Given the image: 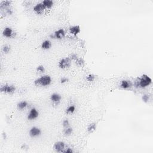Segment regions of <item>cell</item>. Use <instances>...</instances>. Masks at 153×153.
Here are the masks:
<instances>
[{"instance_id": "obj_22", "label": "cell", "mask_w": 153, "mask_h": 153, "mask_svg": "<svg viewBox=\"0 0 153 153\" xmlns=\"http://www.w3.org/2000/svg\"><path fill=\"white\" fill-rule=\"evenodd\" d=\"M95 79V76L93 74H89V76H87V78H86V80L88 81H93Z\"/></svg>"}, {"instance_id": "obj_15", "label": "cell", "mask_w": 153, "mask_h": 153, "mask_svg": "<svg viewBox=\"0 0 153 153\" xmlns=\"http://www.w3.org/2000/svg\"><path fill=\"white\" fill-rule=\"evenodd\" d=\"M11 4V1H3L0 4V8L1 10L6 9L10 7Z\"/></svg>"}, {"instance_id": "obj_3", "label": "cell", "mask_w": 153, "mask_h": 153, "mask_svg": "<svg viewBox=\"0 0 153 153\" xmlns=\"http://www.w3.org/2000/svg\"><path fill=\"white\" fill-rule=\"evenodd\" d=\"M71 59L69 57H66L62 59L59 62L58 65L62 69H67L71 66Z\"/></svg>"}, {"instance_id": "obj_4", "label": "cell", "mask_w": 153, "mask_h": 153, "mask_svg": "<svg viewBox=\"0 0 153 153\" xmlns=\"http://www.w3.org/2000/svg\"><path fill=\"white\" fill-rule=\"evenodd\" d=\"M1 92L5 93H14L16 90V87L15 86L12 84H4L1 87Z\"/></svg>"}, {"instance_id": "obj_18", "label": "cell", "mask_w": 153, "mask_h": 153, "mask_svg": "<svg viewBox=\"0 0 153 153\" xmlns=\"http://www.w3.org/2000/svg\"><path fill=\"white\" fill-rule=\"evenodd\" d=\"M75 111H76V107L74 105H72L66 108V114H73Z\"/></svg>"}, {"instance_id": "obj_5", "label": "cell", "mask_w": 153, "mask_h": 153, "mask_svg": "<svg viewBox=\"0 0 153 153\" xmlns=\"http://www.w3.org/2000/svg\"><path fill=\"white\" fill-rule=\"evenodd\" d=\"M65 36V31L63 29H60L59 30L56 31L53 34H52L50 35V37L53 39H62Z\"/></svg>"}, {"instance_id": "obj_7", "label": "cell", "mask_w": 153, "mask_h": 153, "mask_svg": "<svg viewBox=\"0 0 153 153\" xmlns=\"http://www.w3.org/2000/svg\"><path fill=\"white\" fill-rule=\"evenodd\" d=\"M29 136L31 138H36L41 134V130L37 127H32L29 130Z\"/></svg>"}, {"instance_id": "obj_17", "label": "cell", "mask_w": 153, "mask_h": 153, "mask_svg": "<svg viewBox=\"0 0 153 153\" xmlns=\"http://www.w3.org/2000/svg\"><path fill=\"white\" fill-rule=\"evenodd\" d=\"M46 8H50L53 5V1L52 0H44L42 2Z\"/></svg>"}, {"instance_id": "obj_26", "label": "cell", "mask_w": 153, "mask_h": 153, "mask_svg": "<svg viewBox=\"0 0 153 153\" xmlns=\"http://www.w3.org/2000/svg\"><path fill=\"white\" fill-rule=\"evenodd\" d=\"M142 99V100L144 102H148V101L149 100V96H148V95H143Z\"/></svg>"}, {"instance_id": "obj_20", "label": "cell", "mask_w": 153, "mask_h": 153, "mask_svg": "<svg viewBox=\"0 0 153 153\" xmlns=\"http://www.w3.org/2000/svg\"><path fill=\"white\" fill-rule=\"evenodd\" d=\"M73 129H72L71 127H66L64 130V134L66 136L71 135V134H72V133H73Z\"/></svg>"}, {"instance_id": "obj_29", "label": "cell", "mask_w": 153, "mask_h": 153, "mask_svg": "<svg viewBox=\"0 0 153 153\" xmlns=\"http://www.w3.org/2000/svg\"><path fill=\"white\" fill-rule=\"evenodd\" d=\"M63 153H73V150L71 149V148H66V149L65 150H64V151H63Z\"/></svg>"}, {"instance_id": "obj_13", "label": "cell", "mask_w": 153, "mask_h": 153, "mask_svg": "<svg viewBox=\"0 0 153 153\" xmlns=\"http://www.w3.org/2000/svg\"><path fill=\"white\" fill-rule=\"evenodd\" d=\"M62 99V96L59 93H53L50 96V100L55 103H59Z\"/></svg>"}, {"instance_id": "obj_11", "label": "cell", "mask_w": 153, "mask_h": 153, "mask_svg": "<svg viewBox=\"0 0 153 153\" xmlns=\"http://www.w3.org/2000/svg\"><path fill=\"white\" fill-rule=\"evenodd\" d=\"M120 87L124 89H128L131 88L132 86V84L131 82L129 80H123L120 83Z\"/></svg>"}, {"instance_id": "obj_14", "label": "cell", "mask_w": 153, "mask_h": 153, "mask_svg": "<svg viewBox=\"0 0 153 153\" xmlns=\"http://www.w3.org/2000/svg\"><path fill=\"white\" fill-rule=\"evenodd\" d=\"M52 47V42L49 40H46L41 44V49L43 50H48Z\"/></svg>"}, {"instance_id": "obj_8", "label": "cell", "mask_w": 153, "mask_h": 153, "mask_svg": "<svg viewBox=\"0 0 153 153\" xmlns=\"http://www.w3.org/2000/svg\"><path fill=\"white\" fill-rule=\"evenodd\" d=\"M38 115H39V113H38V110L35 108H32L28 115V119L29 120H34V119L38 118Z\"/></svg>"}, {"instance_id": "obj_21", "label": "cell", "mask_w": 153, "mask_h": 153, "mask_svg": "<svg viewBox=\"0 0 153 153\" xmlns=\"http://www.w3.org/2000/svg\"><path fill=\"white\" fill-rule=\"evenodd\" d=\"M37 71L38 73H43L45 72V68L44 67L43 65H39L38 66L37 68Z\"/></svg>"}, {"instance_id": "obj_25", "label": "cell", "mask_w": 153, "mask_h": 153, "mask_svg": "<svg viewBox=\"0 0 153 153\" xmlns=\"http://www.w3.org/2000/svg\"><path fill=\"white\" fill-rule=\"evenodd\" d=\"M62 124H63V126L64 127H65V128H66V127H69V120H68V119H66V120H63Z\"/></svg>"}, {"instance_id": "obj_28", "label": "cell", "mask_w": 153, "mask_h": 153, "mask_svg": "<svg viewBox=\"0 0 153 153\" xmlns=\"http://www.w3.org/2000/svg\"><path fill=\"white\" fill-rule=\"evenodd\" d=\"M69 57L70 58L71 60H74H74H76V59H78L77 56H76V55H75V54H72V55H71Z\"/></svg>"}, {"instance_id": "obj_23", "label": "cell", "mask_w": 153, "mask_h": 153, "mask_svg": "<svg viewBox=\"0 0 153 153\" xmlns=\"http://www.w3.org/2000/svg\"><path fill=\"white\" fill-rule=\"evenodd\" d=\"M84 61L83 59L80 58V59H77L76 60V64L78 65H80V66H82V65H84Z\"/></svg>"}, {"instance_id": "obj_9", "label": "cell", "mask_w": 153, "mask_h": 153, "mask_svg": "<svg viewBox=\"0 0 153 153\" xmlns=\"http://www.w3.org/2000/svg\"><path fill=\"white\" fill-rule=\"evenodd\" d=\"M2 35L7 38H12L15 35V33L12 28L7 27L4 29L3 32H2Z\"/></svg>"}, {"instance_id": "obj_12", "label": "cell", "mask_w": 153, "mask_h": 153, "mask_svg": "<svg viewBox=\"0 0 153 153\" xmlns=\"http://www.w3.org/2000/svg\"><path fill=\"white\" fill-rule=\"evenodd\" d=\"M69 30L71 34H72L74 35H76L77 34H78L80 32L81 29H80V26H78V25H76V26H73L70 27Z\"/></svg>"}, {"instance_id": "obj_16", "label": "cell", "mask_w": 153, "mask_h": 153, "mask_svg": "<svg viewBox=\"0 0 153 153\" xmlns=\"http://www.w3.org/2000/svg\"><path fill=\"white\" fill-rule=\"evenodd\" d=\"M28 102H27L26 101H25V100H23V101H21L19 103H18V105H17V107H18V108L19 109V110H23V109L26 108L28 107Z\"/></svg>"}, {"instance_id": "obj_27", "label": "cell", "mask_w": 153, "mask_h": 153, "mask_svg": "<svg viewBox=\"0 0 153 153\" xmlns=\"http://www.w3.org/2000/svg\"><path fill=\"white\" fill-rule=\"evenodd\" d=\"M68 79L66 77L62 78L61 80H60V83H61L62 84H64V83H66V82H68Z\"/></svg>"}, {"instance_id": "obj_19", "label": "cell", "mask_w": 153, "mask_h": 153, "mask_svg": "<svg viewBox=\"0 0 153 153\" xmlns=\"http://www.w3.org/2000/svg\"><path fill=\"white\" fill-rule=\"evenodd\" d=\"M96 123H92V124H89L88 128H87V131L89 133H92L96 130Z\"/></svg>"}, {"instance_id": "obj_6", "label": "cell", "mask_w": 153, "mask_h": 153, "mask_svg": "<svg viewBox=\"0 0 153 153\" xmlns=\"http://www.w3.org/2000/svg\"><path fill=\"white\" fill-rule=\"evenodd\" d=\"M65 144L62 141H58L56 142L55 144H54L53 148L56 152L58 153H63L65 149Z\"/></svg>"}, {"instance_id": "obj_2", "label": "cell", "mask_w": 153, "mask_h": 153, "mask_svg": "<svg viewBox=\"0 0 153 153\" xmlns=\"http://www.w3.org/2000/svg\"><path fill=\"white\" fill-rule=\"evenodd\" d=\"M52 83V78L50 76L48 75H45L41 77L38 78L37 80H35L34 84L38 87H41V86H47L50 85Z\"/></svg>"}, {"instance_id": "obj_24", "label": "cell", "mask_w": 153, "mask_h": 153, "mask_svg": "<svg viewBox=\"0 0 153 153\" xmlns=\"http://www.w3.org/2000/svg\"><path fill=\"white\" fill-rule=\"evenodd\" d=\"M10 47L8 46H5L2 48V51L4 52L5 53H7L10 52Z\"/></svg>"}, {"instance_id": "obj_10", "label": "cell", "mask_w": 153, "mask_h": 153, "mask_svg": "<svg viewBox=\"0 0 153 153\" xmlns=\"http://www.w3.org/2000/svg\"><path fill=\"white\" fill-rule=\"evenodd\" d=\"M45 9H46V8H45L44 5H43V4H42V2L36 4V5L34 7V11L37 14L42 13Z\"/></svg>"}, {"instance_id": "obj_1", "label": "cell", "mask_w": 153, "mask_h": 153, "mask_svg": "<svg viewBox=\"0 0 153 153\" xmlns=\"http://www.w3.org/2000/svg\"><path fill=\"white\" fill-rule=\"evenodd\" d=\"M152 83V79L147 75L144 74L141 77H138L134 82V85L139 88H145Z\"/></svg>"}]
</instances>
